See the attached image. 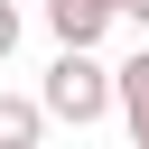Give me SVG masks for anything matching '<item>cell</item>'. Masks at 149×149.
Wrapping results in <instances>:
<instances>
[{
    "mask_svg": "<svg viewBox=\"0 0 149 149\" xmlns=\"http://www.w3.org/2000/svg\"><path fill=\"white\" fill-rule=\"evenodd\" d=\"M37 112L47 121H102L112 112V65L93 56V47H56V65H47V84H37Z\"/></svg>",
    "mask_w": 149,
    "mask_h": 149,
    "instance_id": "6da1fadb",
    "label": "cell"
},
{
    "mask_svg": "<svg viewBox=\"0 0 149 149\" xmlns=\"http://www.w3.org/2000/svg\"><path fill=\"white\" fill-rule=\"evenodd\" d=\"M19 56V0H0V65Z\"/></svg>",
    "mask_w": 149,
    "mask_h": 149,
    "instance_id": "5b68a950",
    "label": "cell"
},
{
    "mask_svg": "<svg viewBox=\"0 0 149 149\" xmlns=\"http://www.w3.org/2000/svg\"><path fill=\"white\" fill-rule=\"evenodd\" d=\"M37 140H47L37 93H0V149H37Z\"/></svg>",
    "mask_w": 149,
    "mask_h": 149,
    "instance_id": "277c9868",
    "label": "cell"
},
{
    "mask_svg": "<svg viewBox=\"0 0 149 149\" xmlns=\"http://www.w3.org/2000/svg\"><path fill=\"white\" fill-rule=\"evenodd\" d=\"M121 19H130V28H149V0H121Z\"/></svg>",
    "mask_w": 149,
    "mask_h": 149,
    "instance_id": "8992f818",
    "label": "cell"
},
{
    "mask_svg": "<svg viewBox=\"0 0 149 149\" xmlns=\"http://www.w3.org/2000/svg\"><path fill=\"white\" fill-rule=\"evenodd\" d=\"M112 112H121L130 149H149V47H140L130 65H112Z\"/></svg>",
    "mask_w": 149,
    "mask_h": 149,
    "instance_id": "3957f363",
    "label": "cell"
},
{
    "mask_svg": "<svg viewBox=\"0 0 149 149\" xmlns=\"http://www.w3.org/2000/svg\"><path fill=\"white\" fill-rule=\"evenodd\" d=\"M121 19V0H47V28L56 47H102V28Z\"/></svg>",
    "mask_w": 149,
    "mask_h": 149,
    "instance_id": "7a4b0ae2",
    "label": "cell"
}]
</instances>
